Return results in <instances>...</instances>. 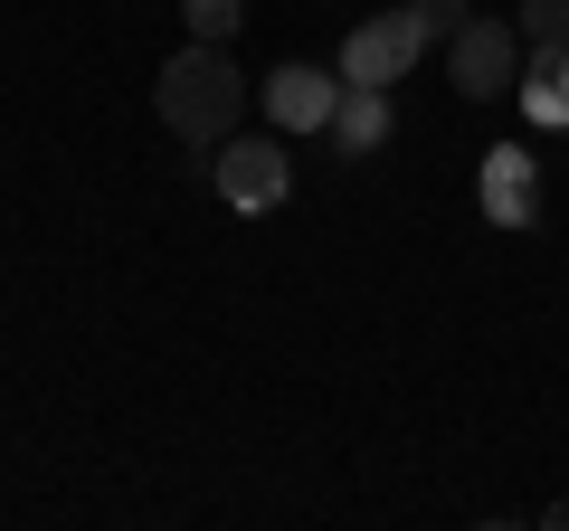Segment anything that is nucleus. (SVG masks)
Masks as SVG:
<instances>
[{
	"mask_svg": "<svg viewBox=\"0 0 569 531\" xmlns=\"http://www.w3.org/2000/svg\"><path fill=\"white\" fill-rule=\"evenodd\" d=\"M332 152H342V162H370V152L389 143V86H351L342 77V104H332Z\"/></svg>",
	"mask_w": 569,
	"mask_h": 531,
	"instance_id": "nucleus-6",
	"label": "nucleus"
},
{
	"mask_svg": "<svg viewBox=\"0 0 569 531\" xmlns=\"http://www.w3.org/2000/svg\"><path fill=\"white\" fill-rule=\"evenodd\" d=\"M485 219L493 228H531V152H485Z\"/></svg>",
	"mask_w": 569,
	"mask_h": 531,
	"instance_id": "nucleus-7",
	"label": "nucleus"
},
{
	"mask_svg": "<svg viewBox=\"0 0 569 531\" xmlns=\"http://www.w3.org/2000/svg\"><path fill=\"white\" fill-rule=\"evenodd\" d=\"M418 58H427V29L408 20V10H380V20H361L342 39V77L351 86H399Z\"/></svg>",
	"mask_w": 569,
	"mask_h": 531,
	"instance_id": "nucleus-4",
	"label": "nucleus"
},
{
	"mask_svg": "<svg viewBox=\"0 0 569 531\" xmlns=\"http://www.w3.org/2000/svg\"><path fill=\"white\" fill-rule=\"evenodd\" d=\"M522 114H541V123H569V48H531L522 58Z\"/></svg>",
	"mask_w": 569,
	"mask_h": 531,
	"instance_id": "nucleus-8",
	"label": "nucleus"
},
{
	"mask_svg": "<svg viewBox=\"0 0 569 531\" xmlns=\"http://www.w3.org/2000/svg\"><path fill=\"white\" fill-rule=\"evenodd\" d=\"M408 20L427 29V48H437V39H456V29H466L475 10H466V0H408Z\"/></svg>",
	"mask_w": 569,
	"mask_h": 531,
	"instance_id": "nucleus-11",
	"label": "nucleus"
},
{
	"mask_svg": "<svg viewBox=\"0 0 569 531\" xmlns=\"http://www.w3.org/2000/svg\"><path fill=\"white\" fill-rule=\"evenodd\" d=\"M152 104H162L171 143H190V152H219L228 133H238V123H247V77H238V67H228V48L190 39L181 58L162 67V86H152Z\"/></svg>",
	"mask_w": 569,
	"mask_h": 531,
	"instance_id": "nucleus-1",
	"label": "nucleus"
},
{
	"mask_svg": "<svg viewBox=\"0 0 569 531\" xmlns=\"http://www.w3.org/2000/svg\"><path fill=\"white\" fill-rule=\"evenodd\" d=\"M181 20H190V39H209V48H228V29L247 20V0H181Z\"/></svg>",
	"mask_w": 569,
	"mask_h": 531,
	"instance_id": "nucleus-9",
	"label": "nucleus"
},
{
	"mask_svg": "<svg viewBox=\"0 0 569 531\" xmlns=\"http://www.w3.org/2000/svg\"><path fill=\"white\" fill-rule=\"evenodd\" d=\"M447 77L466 86L475 104H503L512 86H522V29L512 20H466L447 39Z\"/></svg>",
	"mask_w": 569,
	"mask_h": 531,
	"instance_id": "nucleus-3",
	"label": "nucleus"
},
{
	"mask_svg": "<svg viewBox=\"0 0 569 531\" xmlns=\"http://www.w3.org/2000/svg\"><path fill=\"white\" fill-rule=\"evenodd\" d=\"M209 181H219L228 209H247V219H257V209H276L284 190H295V152H284L276 133H228V143L209 152Z\"/></svg>",
	"mask_w": 569,
	"mask_h": 531,
	"instance_id": "nucleus-2",
	"label": "nucleus"
},
{
	"mask_svg": "<svg viewBox=\"0 0 569 531\" xmlns=\"http://www.w3.org/2000/svg\"><path fill=\"white\" fill-rule=\"evenodd\" d=\"M266 96V123H276V133H323L332 123V104H342V67H276V77L257 86Z\"/></svg>",
	"mask_w": 569,
	"mask_h": 531,
	"instance_id": "nucleus-5",
	"label": "nucleus"
},
{
	"mask_svg": "<svg viewBox=\"0 0 569 531\" xmlns=\"http://www.w3.org/2000/svg\"><path fill=\"white\" fill-rule=\"evenodd\" d=\"M512 29H522L531 48H569V0H522V20H512Z\"/></svg>",
	"mask_w": 569,
	"mask_h": 531,
	"instance_id": "nucleus-10",
	"label": "nucleus"
}]
</instances>
